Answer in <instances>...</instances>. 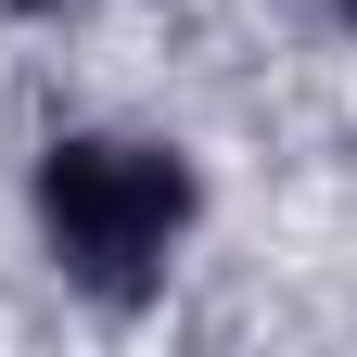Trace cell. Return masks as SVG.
Here are the masks:
<instances>
[{"label":"cell","instance_id":"cell-1","mask_svg":"<svg viewBox=\"0 0 357 357\" xmlns=\"http://www.w3.org/2000/svg\"><path fill=\"white\" fill-rule=\"evenodd\" d=\"M204 217V178L178 141H141V128H64L38 153V243L89 306H141L178 243Z\"/></svg>","mask_w":357,"mask_h":357},{"label":"cell","instance_id":"cell-2","mask_svg":"<svg viewBox=\"0 0 357 357\" xmlns=\"http://www.w3.org/2000/svg\"><path fill=\"white\" fill-rule=\"evenodd\" d=\"M13 13H64V0H13Z\"/></svg>","mask_w":357,"mask_h":357},{"label":"cell","instance_id":"cell-3","mask_svg":"<svg viewBox=\"0 0 357 357\" xmlns=\"http://www.w3.org/2000/svg\"><path fill=\"white\" fill-rule=\"evenodd\" d=\"M344 26H357V0H344Z\"/></svg>","mask_w":357,"mask_h":357}]
</instances>
